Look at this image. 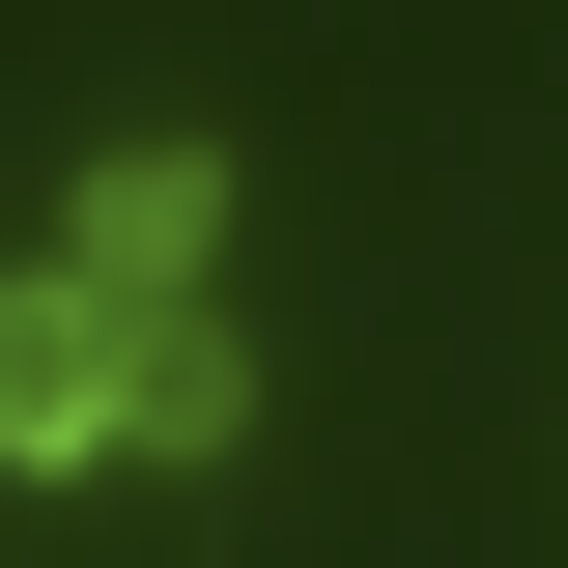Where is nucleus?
<instances>
[{
    "label": "nucleus",
    "instance_id": "1",
    "mask_svg": "<svg viewBox=\"0 0 568 568\" xmlns=\"http://www.w3.org/2000/svg\"><path fill=\"white\" fill-rule=\"evenodd\" d=\"M114 398H142V284L29 256L0 284V484H114Z\"/></svg>",
    "mask_w": 568,
    "mask_h": 568
},
{
    "label": "nucleus",
    "instance_id": "2",
    "mask_svg": "<svg viewBox=\"0 0 568 568\" xmlns=\"http://www.w3.org/2000/svg\"><path fill=\"white\" fill-rule=\"evenodd\" d=\"M58 256H85V284H200V256H227V171H200V142H114V171L58 200Z\"/></svg>",
    "mask_w": 568,
    "mask_h": 568
},
{
    "label": "nucleus",
    "instance_id": "3",
    "mask_svg": "<svg viewBox=\"0 0 568 568\" xmlns=\"http://www.w3.org/2000/svg\"><path fill=\"white\" fill-rule=\"evenodd\" d=\"M227 426H256V342H227L200 284H142V398H114V455H171V484H200Z\"/></svg>",
    "mask_w": 568,
    "mask_h": 568
}]
</instances>
